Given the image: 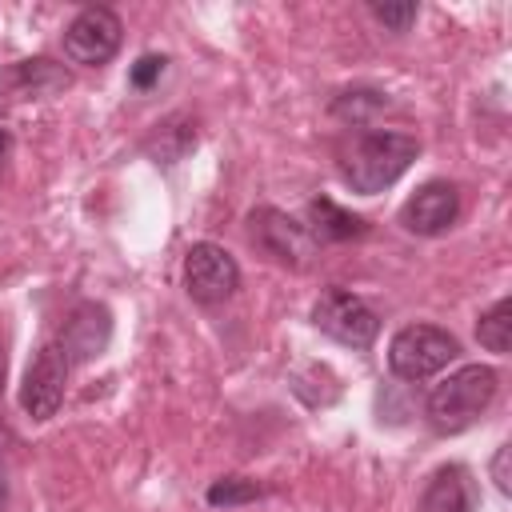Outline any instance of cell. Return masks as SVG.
<instances>
[{
  "mask_svg": "<svg viewBox=\"0 0 512 512\" xmlns=\"http://www.w3.org/2000/svg\"><path fill=\"white\" fill-rule=\"evenodd\" d=\"M420 156V140L408 132H360L344 152H340V176L352 192L360 196H376L384 188H392L412 160Z\"/></svg>",
  "mask_w": 512,
  "mask_h": 512,
  "instance_id": "obj_1",
  "label": "cell"
},
{
  "mask_svg": "<svg viewBox=\"0 0 512 512\" xmlns=\"http://www.w3.org/2000/svg\"><path fill=\"white\" fill-rule=\"evenodd\" d=\"M496 384H500V376H496V368H488V364H464V368L448 372V376L428 392V400H424L428 424H432L436 432H444V436H448V432H464V428L476 424L480 412L492 404Z\"/></svg>",
  "mask_w": 512,
  "mask_h": 512,
  "instance_id": "obj_2",
  "label": "cell"
},
{
  "mask_svg": "<svg viewBox=\"0 0 512 512\" xmlns=\"http://www.w3.org/2000/svg\"><path fill=\"white\" fill-rule=\"evenodd\" d=\"M460 356V340L440 324H404L388 340V368L396 380L420 384L436 372H444Z\"/></svg>",
  "mask_w": 512,
  "mask_h": 512,
  "instance_id": "obj_3",
  "label": "cell"
},
{
  "mask_svg": "<svg viewBox=\"0 0 512 512\" xmlns=\"http://www.w3.org/2000/svg\"><path fill=\"white\" fill-rule=\"evenodd\" d=\"M312 324L332 336L336 344H348V348H372L376 332H380V316L348 288H328L316 296L312 304Z\"/></svg>",
  "mask_w": 512,
  "mask_h": 512,
  "instance_id": "obj_4",
  "label": "cell"
},
{
  "mask_svg": "<svg viewBox=\"0 0 512 512\" xmlns=\"http://www.w3.org/2000/svg\"><path fill=\"white\" fill-rule=\"evenodd\" d=\"M120 36H124L120 16L104 4H88L64 28V56L80 68H100L120 52Z\"/></svg>",
  "mask_w": 512,
  "mask_h": 512,
  "instance_id": "obj_5",
  "label": "cell"
},
{
  "mask_svg": "<svg viewBox=\"0 0 512 512\" xmlns=\"http://www.w3.org/2000/svg\"><path fill=\"white\" fill-rule=\"evenodd\" d=\"M240 288V264L228 248L212 244V240H200L188 248L184 256V292L212 308V304H224L232 292Z\"/></svg>",
  "mask_w": 512,
  "mask_h": 512,
  "instance_id": "obj_6",
  "label": "cell"
},
{
  "mask_svg": "<svg viewBox=\"0 0 512 512\" xmlns=\"http://www.w3.org/2000/svg\"><path fill=\"white\" fill-rule=\"evenodd\" d=\"M248 236H252V244L268 260H276L284 268H304L308 256H312V248H316V240L308 236V228L300 220H292L288 212H280V208H256V212H248Z\"/></svg>",
  "mask_w": 512,
  "mask_h": 512,
  "instance_id": "obj_7",
  "label": "cell"
},
{
  "mask_svg": "<svg viewBox=\"0 0 512 512\" xmlns=\"http://www.w3.org/2000/svg\"><path fill=\"white\" fill-rule=\"evenodd\" d=\"M68 356L60 352V344H44L36 352V360L28 364L24 372V384H20V408L32 416V420H48L56 416L60 400H64V384H68Z\"/></svg>",
  "mask_w": 512,
  "mask_h": 512,
  "instance_id": "obj_8",
  "label": "cell"
},
{
  "mask_svg": "<svg viewBox=\"0 0 512 512\" xmlns=\"http://www.w3.org/2000/svg\"><path fill=\"white\" fill-rule=\"evenodd\" d=\"M460 216V188L452 180H428L400 204V228L412 236H444Z\"/></svg>",
  "mask_w": 512,
  "mask_h": 512,
  "instance_id": "obj_9",
  "label": "cell"
},
{
  "mask_svg": "<svg viewBox=\"0 0 512 512\" xmlns=\"http://www.w3.org/2000/svg\"><path fill=\"white\" fill-rule=\"evenodd\" d=\"M108 340H112V312L96 300H84L68 312L56 344L68 356V364H88L108 348Z\"/></svg>",
  "mask_w": 512,
  "mask_h": 512,
  "instance_id": "obj_10",
  "label": "cell"
},
{
  "mask_svg": "<svg viewBox=\"0 0 512 512\" xmlns=\"http://www.w3.org/2000/svg\"><path fill=\"white\" fill-rule=\"evenodd\" d=\"M68 84H72L68 68L48 56L12 60L0 68V100H48L60 96Z\"/></svg>",
  "mask_w": 512,
  "mask_h": 512,
  "instance_id": "obj_11",
  "label": "cell"
},
{
  "mask_svg": "<svg viewBox=\"0 0 512 512\" xmlns=\"http://www.w3.org/2000/svg\"><path fill=\"white\" fill-rule=\"evenodd\" d=\"M420 512H476V488L468 468H436L420 492Z\"/></svg>",
  "mask_w": 512,
  "mask_h": 512,
  "instance_id": "obj_12",
  "label": "cell"
},
{
  "mask_svg": "<svg viewBox=\"0 0 512 512\" xmlns=\"http://www.w3.org/2000/svg\"><path fill=\"white\" fill-rule=\"evenodd\" d=\"M304 220H308L304 228H308V236H312V240L344 244V240H360V236H368V220H364V216H356V212H348V208H340V204H336V200H328V196L308 200Z\"/></svg>",
  "mask_w": 512,
  "mask_h": 512,
  "instance_id": "obj_13",
  "label": "cell"
},
{
  "mask_svg": "<svg viewBox=\"0 0 512 512\" xmlns=\"http://www.w3.org/2000/svg\"><path fill=\"white\" fill-rule=\"evenodd\" d=\"M384 108H388V96L380 88H344L332 100V116L348 120V124H372V116Z\"/></svg>",
  "mask_w": 512,
  "mask_h": 512,
  "instance_id": "obj_14",
  "label": "cell"
},
{
  "mask_svg": "<svg viewBox=\"0 0 512 512\" xmlns=\"http://www.w3.org/2000/svg\"><path fill=\"white\" fill-rule=\"evenodd\" d=\"M476 340H480L488 352H496V356H504V352L512 348V300H508V296L496 300V304L480 316V324H476Z\"/></svg>",
  "mask_w": 512,
  "mask_h": 512,
  "instance_id": "obj_15",
  "label": "cell"
},
{
  "mask_svg": "<svg viewBox=\"0 0 512 512\" xmlns=\"http://www.w3.org/2000/svg\"><path fill=\"white\" fill-rule=\"evenodd\" d=\"M260 492H264V488H260L256 480H248V476H220V480L208 484L204 500H208L212 508H240V504L260 500Z\"/></svg>",
  "mask_w": 512,
  "mask_h": 512,
  "instance_id": "obj_16",
  "label": "cell"
},
{
  "mask_svg": "<svg viewBox=\"0 0 512 512\" xmlns=\"http://www.w3.org/2000/svg\"><path fill=\"white\" fill-rule=\"evenodd\" d=\"M368 12H372V20H376V24H384L388 32H396V36H400V32H408V28L416 24L420 4H416V0H392V4H388V0H384V4H376V0H372V4H368Z\"/></svg>",
  "mask_w": 512,
  "mask_h": 512,
  "instance_id": "obj_17",
  "label": "cell"
},
{
  "mask_svg": "<svg viewBox=\"0 0 512 512\" xmlns=\"http://www.w3.org/2000/svg\"><path fill=\"white\" fill-rule=\"evenodd\" d=\"M164 68H168V56H160V52H144V56L128 68V88H132V92H148V88L164 76Z\"/></svg>",
  "mask_w": 512,
  "mask_h": 512,
  "instance_id": "obj_18",
  "label": "cell"
},
{
  "mask_svg": "<svg viewBox=\"0 0 512 512\" xmlns=\"http://www.w3.org/2000/svg\"><path fill=\"white\" fill-rule=\"evenodd\" d=\"M508 456H512V448L508 444H500L496 448V456H492V480H496V488L508 496L512 492V480H508Z\"/></svg>",
  "mask_w": 512,
  "mask_h": 512,
  "instance_id": "obj_19",
  "label": "cell"
},
{
  "mask_svg": "<svg viewBox=\"0 0 512 512\" xmlns=\"http://www.w3.org/2000/svg\"><path fill=\"white\" fill-rule=\"evenodd\" d=\"M8 152H12V136L0 128V176H4V164H8Z\"/></svg>",
  "mask_w": 512,
  "mask_h": 512,
  "instance_id": "obj_20",
  "label": "cell"
},
{
  "mask_svg": "<svg viewBox=\"0 0 512 512\" xmlns=\"http://www.w3.org/2000/svg\"><path fill=\"white\" fill-rule=\"evenodd\" d=\"M4 372H8V352H4V336H0V388H4Z\"/></svg>",
  "mask_w": 512,
  "mask_h": 512,
  "instance_id": "obj_21",
  "label": "cell"
},
{
  "mask_svg": "<svg viewBox=\"0 0 512 512\" xmlns=\"http://www.w3.org/2000/svg\"><path fill=\"white\" fill-rule=\"evenodd\" d=\"M4 496H8V484H4V468H0V512H4Z\"/></svg>",
  "mask_w": 512,
  "mask_h": 512,
  "instance_id": "obj_22",
  "label": "cell"
}]
</instances>
